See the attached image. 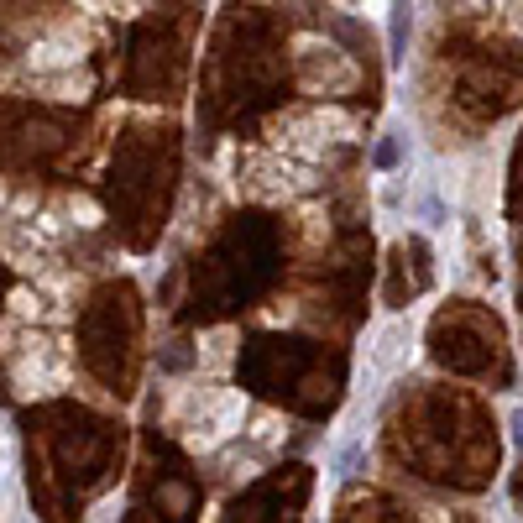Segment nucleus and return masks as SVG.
I'll use <instances>...</instances> for the list:
<instances>
[{
  "mask_svg": "<svg viewBox=\"0 0 523 523\" xmlns=\"http://www.w3.org/2000/svg\"><path fill=\"white\" fill-rule=\"evenodd\" d=\"M351 136H356V121L340 116V110H309V116L278 121V147L293 157H314L335 142H351Z\"/></svg>",
  "mask_w": 523,
  "mask_h": 523,
  "instance_id": "1",
  "label": "nucleus"
},
{
  "mask_svg": "<svg viewBox=\"0 0 523 523\" xmlns=\"http://www.w3.org/2000/svg\"><path fill=\"white\" fill-rule=\"evenodd\" d=\"M11 372H16V388L21 393H58L63 382H68V351L58 346V340L48 335H27L21 340V351L11 361Z\"/></svg>",
  "mask_w": 523,
  "mask_h": 523,
  "instance_id": "2",
  "label": "nucleus"
},
{
  "mask_svg": "<svg viewBox=\"0 0 523 523\" xmlns=\"http://www.w3.org/2000/svg\"><path fill=\"white\" fill-rule=\"evenodd\" d=\"M314 189V173L293 157H278V152H252L246 157V194L257 199H293Z\"/></svg>",
  "mask_w": 523,
  "mask_h": 523,
  "instance_id": "3",
  "label": "nucleus"
},
{
  "mask_svg": "<svg viewBox=\"0 0 523 523\" xmlns=\"http://www.w3.org/2000/svg\"><path fill=\"white\" fill-rule=\"evenodd\" d=\"M299 79H304V89H314V95H320V89L330 95V89H346V84L356 79V68L340 58L330 42L320 48V42L304 37V42H299Z\"/></svg>",
  "mask_w": 523,
  "mask_h": 523,
  "instance_id": "4",
  "label": "nucleus"
},
{
  "mask_svg": "<svg viewBox=\"0 0 523 523\" xmlns=\"http://www.w3.org/2000/svg\"><path fill=\"white\" fill-rule=\"evenodd\" d=\"M84 58V42L79 37H48V42H37V48L27 53V63H32V74H48V68H74Z\"/></svg>",
  "mask_w": 523,
  "mask_h": 523,
  "instance_id": "5",
  "label": "nucleus"
}]
</instances>
